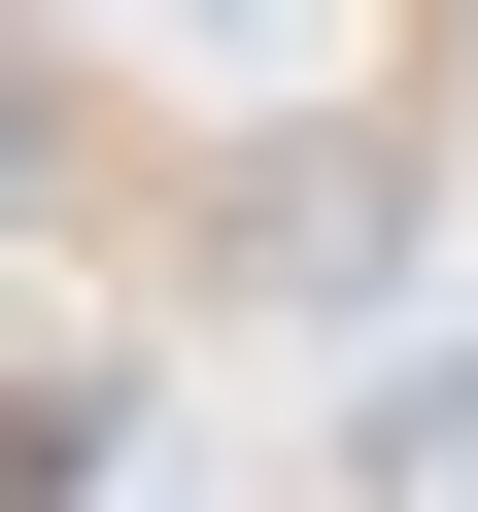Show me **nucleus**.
Returning a JSON list of instances; mask_svg holds the SVG:
<instances>
[{"label": "nucleus", "mask_w": 478, "mask_h": 512, "mask_svg": "<svg viewBox=\"0 0 478 512\" xmlns=\"http://www.w3.org/2000/svg\"><path fill=\"white\" fill-rule=\"evenodd\" d=\"M342 512H478V342H376L342 376Z\"/></svg>", "instance_id": "obj_1"}]
</instances>
